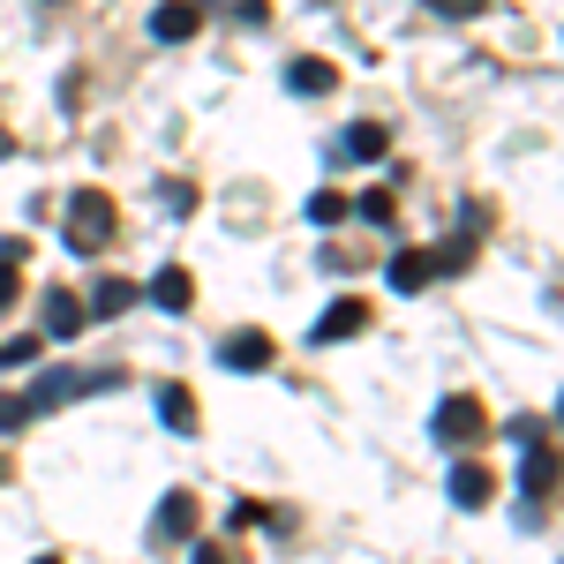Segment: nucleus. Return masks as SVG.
Masks as SVG:
<instances>
[{"label":"nucleus","mask_w":564,"mask_h":564,"mask_svg":"<svg viewBox=\"0 0 564 564\" xmlns=\"http://www.w3.org/2000/svg\"><path fill=\"white\" fill-rule=\"evenodd\" d=\"M61 234H68V249H76V257H98V249H113V196H98V188H76V196H68V212H61Z\"/></svg>","instance_id":"nucleus-1"},{"label":"nucleus","mask_w":564,"mask_h":564,"mask_svg":"<svg viewBox=\"0 0 564 564\" xmlns=\"http://www.w3.org/2000/svg\"><path fill=\"white\" fill-rule=\"evenodd\" d=\"M121 384V369H45L39 384L23 391V406L31 414H53V406H68V399H84V391H113Z\"/></svg>","instance_id":"nucleus-2"},{"label":"nucleus","mask_w":564,"mask_h":564,"mask_svg":"<svg viewBox=\"0 0 564 564\" xmlns=\"http://www.w3.org/2000/svg\"><path fill=\"white\" fill-rule=\"evenodd\" d=\"M430 436L444 444V452H467V444H481V436H489V414H481V399H475V391H452V399H436Z\"/></svg>","instance_id":"nucleus-3"},{"label":"nucleus","mask_w":564,"mask_h":564,"mask_svg":"<svg viewBox=\"0 0 564 564\" xmlns=\"http://www.w3.org/2000/svg\"><path fill=\"white\" fill-rule=\"evenodd\" d=\"M361 332H369V302L347 294V302H332L324 316H316V332H308V339H316V347H339V339H361Z\"/></svg>","instance_id":"nucleus-4"},{"label":"nucleus","mask_w":564,"mask_h":564,"mask_svg":"<svg viewBox=\"0 0 564 564\" xmlns=\"http://www.w3.org/2000/svg\"><path fill=\"white\" fill-rule=\"evenodd\" d=\"M218 361H226V369H241V377H257V369L279 361V347H271V332H234V339L218 347Z\"/></svg>","instance_id":"nucleus-5"},{"label":"nucleus","mask_w":564,"mask_h":564,"mask_svg":"<svg viewBox=\"0 0 564 564\" xmlns=\"http://www.w3.org/2000/svg\"><path fill=\"white\" fill-rule=\"evenodd\" d=\"M384 151H391V129H384V121H354V129L332 143V159H361V166H377Z\"/></svg>","instance_id":"nucleus-6"},{"label":"nucleus","mask_w":564,"mask_h":564,"mask_svg":"<svg viewBox=\"0 0 564 564\" xmlns=\"http://www.w3.org/2000/svg\"><path fill=\"white\" fill-rule=\"evenodd\" d=\"M489 497H497V475H489L481 459H459V467H452V505H459V512H481Z\"/></svg>","instance_id":"nucleus-7"},{"label":"nucleus","mask_w":564,"mask_h":564,"mask_svg":"<svg viewBox=\"0 0 564 564\" xmlns=\"http://www.w3.org/2000/svg\"><path fill=\"white\" fill-rule=\"evenodd\" d=\"M151 534H159V542H196V497H188V489H174V497L159 505Z\"/></svg>","instance_id":"nucleus-8"},{"label":"nucleus","mask_w":564,"mask_h":564,"mask_svg":"<svg viewBox=\"0 0 564 564\" xmlns=\"http://www.w3.org/2000/svg\"><path fill=\"white\" fill-rule=\"evenodd\" d=\"M45 339H76V332H84V302H76V294H68V286H53V294H45V324H39Z\"/></svg>","instance_id":"nucleus-9"},{"label":"nucleus","mask_w":564,"mask_h":564,"mask_svg":"<svg viewBox=\"0 0 564 564\" xmlns=\"http://www.w3.org/2000/svg\"><path fill=\"white\" fill-rule=\"evenodd\" d=\"M520 489H527V505H542V497H550V489H557V452H550V444H527Z\"/></svg>","instance_id":"nucleus-10"},{"label":"nucleus","mask_w":564,"mask_h":564,"mask_svg":"<svg viewBox=\"0 0 564 564\" xmlns=\"http://www.w3.org/2000/svg\"><path fill=\"white\" fill-rule=\"evenodd\" d=\"M384 279H391V294H422L436 271H430V249H399V257L384 263Z\"/></svg>","instance_id":"nucleus-11"},{"label":"nucleus","mask_w":564,"mask_h":564,"mask_svg":"<svg viewBox=\"0 0 564 564\" xmlns=\"http://www.w3.org/2000/svg\"><path fill=\"white\" fill-rule=\"evenodd\" d=\"M286 84L302 90V98H324V90H339V68H332L324 53H302V61L286 68Z\"/></svg>","instance_id":"nucleus-12"},{"label":"nucleus","mask_w":564,"mask_h":564,"mask_svg":"<svg viewBox=\"0 0 564 564\" xmlns=\"http://www.w3.org/2000/svg\"><path fill=\"white\" fill-rule=\"evenodd\" d=\"M151 39H166V45L196 39V0H166V8H151Z\"/></svg>","instance_id":"nucleus-13"},{"label":"nucleus","mask_w":564,"mask_h":564,"mask_svg":"<svg viewBox=\"0 0 564 564\" xmlns=\"http://www.w3.org/2000/svg\"><path fill=\"white\" fill-rule=\"evenodd\" d=\"M151 302H159V308H166V316H174V308H188V302H196V279H188L181 263H166V271L151 279Z\"/></svg>","instance_id":"nucleus-14"},{"label":"nucleus","mask_w":564,"mask_h":564,"mask_svg":"<svg viewBox=\"0 0 564 564\" xmlns=\"http://www.w3.org/2000/svg\"><path fill=\"white\" fill-rule=\"evenodd\" d=\"M121 308H135V286L129 279H98L90 302H84V316H121Z\"/></svg>","instance_id":"nucleus-15"},{"label":"nucleus","mask_w":564,"mask_h":564,"mask_svg":"<svg viewBox=\"0 0 564 564\" xmlns=\"http://www.w3.org/2000/svg\"><path fill=\"white\" fill-rule=\"evenodd\" d=\"M159 422H166V430H196V399H188V384H159Z\"/></svg>","instance_id":"nucleus-16"},{"label":"nucleus","mask_w":564,"mask_h":564,"mask_svg":"<svg viewBox=\"0 0 564 564\" xmlns=\"http://www.w3.org/2000/svg\"><path fill=\"white\" fill-rule=\"evenodd\" d=\"M430 271H475V234H452L430 249Z\"/></svg>","instance_id":"nucleus-17"},{"label":"nucleus","mask_w":564,"mask_h":564,"mask_svg":"<svg viewBox=\"0 0 564 564\" xmlns=\"http://www.w3.org/2000/svg\"><path fill=\"white\" fill-rule=\"evenodd\" d=\"M31 257V249H23V241H15V234H8V241H0V308L15 302V294H23V271H15V263Z\"/></svg>","instance_id":"nucleus-18"},{"label":"nucleus","mask_w":564,"mask_h":564,"mask_svg":"<svg viewBox=\"0 0 564 564\" xmlns=\"http://www.w3.org/2000/svg\"><path fill=\"white\" fill-rule=\"evenodd\" d=\"M347 212H354V196H339V188H316L308 196V218L316 226H347Z\"/></svg>","instance_id":"nucleus-19"},{"label":"nucleus","mask_w":564,"mask_h":564,"mask_svg":"<svg viewBox=\"0 0 564 564\" xmlns=\"http://www.w3.org/2000/svg\"><path fill=\"white\" fill-rule=\"evenodd\" d=\"M354 204H361V218H369V226H399V196H391V188H361Z\"/></svg>","instance_id":"nucleus-20"},{"label":"nucleus","mask_w":564,"mask_h":564,"mask_svg":"<svg viewBox=\"0 0 564 564\" xmlns=\"http://www.w3.org/2000/svg\"><path fill=\"white\" fill-rule=\"evenodd\" d=\"M505 436H512V444H550V422H542V414H512Z\"/></svg>","instance_id":"nucleus-21"},{"label":"nucleus","mask_w":564,"mask_h":564,"mask_svg":"<svg viewBox=\"0 0 564 564\" xmlns=\"http://www.w3.org/2000/svg\"><path fill=\"white\" fill-rule=\"evenodd\" d=\"M159 204H166V218H188V212H196V188H188V181H166Z\"/></svg>","instance_id":"nucleus-22"},{"label":"nucleus","mask_w":564,"mask_h":564,"mask_svg":"<svg viewBox=\"0 0 564 564\" xmlns=\"http://www.w3.org/2000/svg\"><path fill=\"white\" fill-rule=\"evenodd\" d=\"M23 422H39V414L23 406V391H0V430H23Z\"/></svg>","instance_id":"nucleus-23"},{"label":"nucleus","mask_w":564,"mask_h":564,"mask_svg":"<svg viewBox=\"0 0 564 564\" xmlns=\"http://www.w3.org/2000/svg\"><path fill=\"white\" fill-rule=\"evenodd\" d=\"M23 361H39V339H8L0 347V369H23Z\"/></svg>","instance_id":"nucleus-24"},{"label":"nucleus","mask_w":564,"mask_h":564,"mask_svg":"<svg viewBox=\"0 0 564 564\" xmlns=\"http://www.w3.org/2000/svg\"><path fill=\"white\" fill-rule=\"evenodd\" d=\"M188 564H234V550H226V542H196V557Z\"/></svg>","instance_id":"nucleus-25"},{"label":"nucleus","mask_w":564,"mask_h":564,"mask_svg":"<svg viewBox=\"0 0 564 564\" xmlns=\"http://www.w3.org/2000/svg\"><path fill=\"white\" fill-rule=\"evenodd\" d=\"M436 8H444V15H475L481 0H436Z\"/></svg>","instance_id":"nucleus-26"},{"label":"nucleus","mask_w":564,"mask_h":564,"mask_svg":"<svg viewBox=\"0 0 564 564\" xmlns=\"http://www.w3.org/2000/svg\"><path fill=\"white\" fill-rule=\"evenodd\" d=\"M39 564H61V557H39Z\"/></svg>","instance_id":"nucleus-27"},{"label":"nucleus","mask_w":564,"mask_h":564,"mask_svg":"<svg viewBox=\"0 0 564 564\" xmlns=\"http://www.w3.org/2000/svg\"><path fill=\"white\" fill-rule=\"evenodd\" d=\"M0 475H8V459H0Z\"/></svg>","instance_id":"nucleus-28"}]
</instances>
